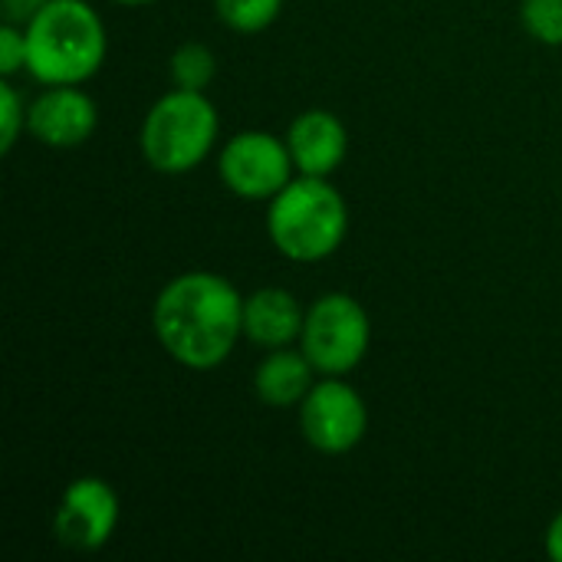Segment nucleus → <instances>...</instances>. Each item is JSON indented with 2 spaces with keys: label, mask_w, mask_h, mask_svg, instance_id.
<instances>
[{
  "label": "nucleus",
  "mask_w": 562,
  "mask_h": 562,
  "mask_svg": "<svg viewBox=\"0 0 562 562\" xmlns=\"http://www.w3.org/2000/svg\"><path fill=\"white\" fill-rule=\"evenodd\" d=\"M217 20L234 33H263L283 13V0H214Z\"/></svg>",
  "instance_id": "14"
},
{
  "label": "nucleus",
  "mask_w": 562,
  "mask_h": 562,
  "mask_svg": "<svg viewBox=\"0 0 562 562\" xmlns=\"http://www.w3.org/2000/svg\"><path fill=\"white\" fill-rule=\"evenodd\" d=\"M543 547H547V557H550V560L562 562V510L550 520L547 537H543Z\"/></svg>",
  "instance_id": "19"
},
{
  "label": "nucleus",
  "mask_w": 562,
  "mask_h": 562,
  "mask_svg": "<svg viewBox=\"0 0 562 562\" xmlns=\"http://www.w3.org/2000/svg\"><path fill=\"white\" fill-rule=\"evenodd\" d=\"M217 175L234 198L270 201L293 181L296 165L286 148V138H277L273 132L247 128L221 145Z\"/></svg>",
  "instance_id": "6"
},
{
  "label": "nucleus",
  "mask_w": 562,
  "mask_h": 562,
  "mask_svg": "<svg viewBox=\"0 0 562 562\" xmlns=\"http://www.w3.org/2000/svg\"><path fill=\"white\" fill-rule=\"evenodd\" d=\"M286 148L293 155L296 175L333 178L349 155V132L342 119L329 109H306L286 128Z\"/></svg>",
  "instance_id": "10"
},
{
  "label": "nucleus",
  "mask_w": 562,
  "mask_h": 562,
  "mask_svg": "<svg viewBox=\"0 0 562 562\" xmlns=\"http://www.w3.org/2000/svg\"><path fill=\"white\" fill-rule=\"evenodd\" d=\"M23 30L26 72L40 86H82L105 63V20L86 0H49Z\"/></svg>",
  "instance_id": "2"
},
{
  "label": "nucleus",
  "mask_w": 562,
  "mask_h": 562,
  "mask_svg": "<svg viewBox=\"0 0 562 562\" xmlns=\"http://www.w3.org/2000/svg\"><path fill=\"white\" fill-rule=\"evenodd\" d=\"M119 494L105 477H76L59 494L53 510V537L59 547L72 553H95L102 550L119 530Z\"/></svg>",
  "instance_id": "8"
},
{
  "label": "nucleus",
  "mask_w": 562,
  "mask_h": 562,
  "mask_svg": "<svg viewBox=\"0 0 562 562\" xmlns=\"http://www.w3.org/2000/svg\"><path fill=\"white\" fill-rule=\"evenodd\" d=\"M316 366L306 359L303 349L283 346V349H267V356L254 369V395L277 412L300 408L310 389L316 385Z\"/></svg>",
  "instance_id": "12"
},
{
  "label": "nucleus",
  "mask_w": 562,
  "mask_h": 562,
  "mask_svg": "<svg viewBox=\"0 0 562 562\" xmlns=\"http://www.w3.org/2000/svg\"><path fill=\"white\" fill-rule=\"evenodd\" d=\"M520 26L543 46H562V0H520Z\"/></svg>",
  "instance_id": "15"
},
{
  "label": "nucleus",
  "mask_w": 562,
  "mask_h": 562,
  "mask_svg": "<svg viewBox=\"0 0 562 562\" xmlns=\"http://www.w3.org/2000/svg\"><path fill=\"white\" fill-rule=\"evenodd\" d=\"M296 412L303 441L329 458L356 451L369 431L366 398L349 382H342V375H323Z\"/></svg>",
  "instance_id": "7"
},
{
  "label": "nucleus",
  "mask_w": 562,
  "mask_h": 562,
  "mask_svg": "<svg viewBox=\"0 0 562 562\" xmlns=\"http://www.w3.org/2000/svg\"><path fill=\"white\" fill-rule=\"evenodd\" d=\"M372 342L369 310L349 293H323L306 306L300 349L319 375H349L362 366Z\"/></svg>",
  "instance_id": "5"
},
{
  "label": "nucleus",
  "mask_w": 562,
  "mask_h": 562,
  "mask_svg": "<svg viewBox=\"0 0 562 562\" xmlns=\"http://www.w3.org/2000/svg\"><path fill=\"white\" fill-rule=\"evenodd\" d=\"M20 132H26V102L20 95V89L3 79L0 82V151L10 155Z\"/></svg>",
  "instance_id": "16"
},
{
  "label": "nucleus",
  "mask_w": 562,
  "mask_h": 562,
  "mask_svg": "<svg viewBox=\"0 0 562 562\" xmlns=\"http://www.w3.org/2000/svg\"><path fill=\"white\" fill-rule=\"evenodd\" d=\"M151 333L178 366L211 372L244 339V293L211 270L178 273L151 303Z\"/></svg>",
  "instance_id": "1"
},
{
  "label": "nucleus",
  "mask_w": 562,
  "mask_h": 562,
  "mask_svg": "<svg viewBox=\"0 0 562 562\" xmlns=\"http://www.w3.org/2000/svg\"><path fill=\"white\" fill-rule=\"evenodd\" d=\"M112 3H122V7H145V3H155V0H112Z\"/></svg>",
  "instance_id": "20"
},
{
  "label": "nucleus",
  "mask_w": 562,
  "mask_h": 562,
  "mask_svg": "<svg viewBox=\"0 0 562 562\" xmlns=\"http://www.w3.org/2000/svg\"><path fill=\"white\" fill-rule=\"evenodd\" d=\"M49 0H0V10H3V20L7 23H16V26H26Z\"/></svg>",
  "instance_id": "18"
},
{
  "label": "nucleus",
  "mask_w": 562,
  "mask_h": 562,
  "mask_svg": "<svg viewBox=\"0 0 562 562\" xmlns=\"http://www.w3.org/2000/svg\"><path fill=\"white\" fill-rule=\"evenodd\" d=\"M221 135L217 105L204 92L171 89L151 102L142 122V158L158 175H188L201 168Z\"/></svg>",
  "instance_id": "4"
},
{
  "label": "nucleus",
  "mask_w": 562,
  "mask_h": 562,
  "mask_svg": "<svg viewBox=\"0 0 562 562\" xmlns=\"http://www.w3.org/2000/svg\"><path fill=\"white\" fill-rule=\"evenodd\" d=\"M99 125L95 99L82 86H46L26 105V132L56 151L79 148Z\"/></svg>",
  "instance_id": "9"
},
{
  "label": "nucleus",
  "mask_w": 562,
  "mask_h": 562,
  "mask_svg": "<svg viewBox=\"0 0 562 562\" xmlns=\"http://www.w3.org/2000/svg\"><path fill=\"white\" fill-rule=\"evenodd\" d=\"M349 234V204L329 178L293 175L267 201V237L293 263L329 260Z\"/></svg>",
  "instance_id": "3"
},
{
  "label": "nucleus",
  "mask_w": 562,
  "mask_h": 562,
  "mask_svg": "<svg viewBox=\"0 0 562 562\" xmlns=\"http://www.w3.org/2000/svg\"><path fill=\"white\" fill-rule=\"evenodd\" d=\"M168 72H171V86L204 92L217 76V56L204 43H181L168 59Z\"/></svg>",
  "instance_id": "13"
},
{
  "label": "nucleus",
  "mask_w": 562,
  "mask_h": 562,
  "mask_svg": "<svg viewBox=\"0 0 562 562\" xmlns=\"http://www.w3.org/2000/svg\"><path fill=\"white\" fill-rule=\"evenodd\" d=\"M16 72H26V30L3 20V26H0V76L13 79Z\"/></svg>",
  "instance_id": "17"
},
{
  "label": "nucleus",
  "mask_w": 562,
  "mask_h": 562,
  "mask_svg": "<svg viewBox=\"0 0 562 562\" xmlns=\"http://www.w3.org/2000/svg\"><path fill=\"white\" fill-rule=\"evenodd\" d=\"M306 310L283 286H263L244 296V339L260 349H283L300 342Z\"/></svg>",
  "instance_id": "11"
}]
</instances>
